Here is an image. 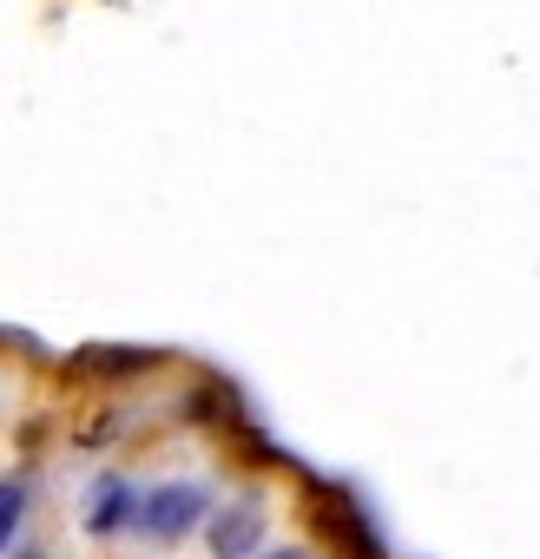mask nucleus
Segmentation results:
<instances>
[{
    "label": "nucleus",
    "instance_id": "obj_1",
    "mask_svg": "<svg viewBox=\"0 0 540 559\" xmlns=\"http://www.w3.org/2000/svg\"><path fill=\"white\" fill-rule=\"evenodd\" d=\"M204 513H211V493H204L198 480H172V487H152V493L139 500V526H145L152 539H185Z\"/></svg>",
    "mask_w": 540,
    "mask_h": 559
},
{
    "label": "nucleus",
    "instance_id": "obj_2",
    "mask_svg": "<svg viewBox=\"0 0 540 559\" xmlns=\"http://www.w3.org/2000/svg\"><path fill=\"white\" fill-rule=\"evenodd\" d=\"M257 539H263V507L257 500H231L224 513H211V552L218 559H244V552H257Z\"/></svg>",
    "mask_w": 540,
    "mask_h": 559
},
{
    "label": "nucleus",
    "instance_id": "obj_3",
    "mask_svg": "<svg viewBox=\"0 0 540 559\" xmlns=\"http://www.w3.org/2000/svg\"><path fill=\"white\" fill-rule=\"evenodd\" d=\"M132 513H139V493H132L126 480H99V487H93V513H86V526H93V533H119Z\"/></svg>",
    "mask_w": 540,
    "mask_h": 559
},
{
    "label": "nucleus",
    "instance_id": "obj_4",
    "mask_svg": "<svg viewBox=\"0 0 540 559\" xmlns=\"http://www.w3.org/2000/svg\"><path fill=\"white\" fill-rule=\"evenodd\" d=\"M21 520H27V487H21V480H0V552L14 546Z\"/></svg>",
    "mask_w": 540,
    "mask_h": 559
},
{
    "label": "nucleus",
    "instance_id": "obj_5",
    "mask_svg": "<svg viewBox=\"0 0 540 559\" xmlns=\"http://www.w3.org/2000/svg\"><path fill=\"white\" fill-rule=\"evenodd\" d=\"M263 559H310V552H297V546H278V552H263Z\"/></svg>",
    "mask_w": 540,
    "mask_h": 559
}]
</instances>
